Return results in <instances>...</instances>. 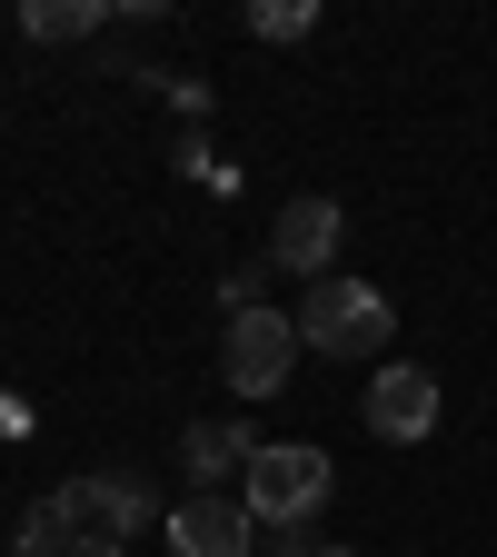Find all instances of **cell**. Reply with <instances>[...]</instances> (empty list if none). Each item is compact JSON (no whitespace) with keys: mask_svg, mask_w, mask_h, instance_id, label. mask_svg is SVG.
I'll list each match as a JSON object with an SVG mask.
<instances>
[{"mask_svg":"<svg viewBox=\"0 0 497 557\" xmlns=\"http://www.w3.org/2000/svg\"><path fill=\"white\" fill-rule=\"evenodd\" d=\"M328 498H338V468H328V448H309V438H269V448L249 458V478H239V508L259 518V537H269V528H319Z\"/></svg>","mask_w":497,"mask_h":557,"instance_id":"cell-1","label":"cell"},{"mask_svg":"<svg viewBox=\"0 0 497 557\" xmlns=\"http://www.w3.org/2000/svg\"><path fill=\"white\" fill-rule=\"evenodd\" d=\"M299 319V348H319V359H378L388 348V329H398V309H388V289H369V278H309V299L289 309Z\"/></svg>","mask_w":497,"mask_h":557,"instance_id":"cell-2","label":"cell"},{"mask_svg":"<svg viewBox=\"0 0 497 557\" xmlns=\"http://www.w3.org/2000/svg\"><path fill=\"white\" fill-rule=\"evenodd\" d=\"M289 369H299V319L289 309H229V329H220V379H229V398H278L289 388Z\"/></svg>","mask_w":497,"mask_h":557,"instance_id":"cell-3","label":"cell"},{"mask_svg":"<svg viewBox=\"0 0 497 557\" xmlns=\"http://www.w3.org/2000/svg\"><path fill=\"white\" fill-rule=\"evenodd\" d=\"M170 557H259V518L239 508V487H189L179 508H160Z\"/></svg>","mask_w":497,"mask_h":557,"instance_id":"cell-4","label":"cell"},{"mask_svg":"<svg viewBox=\"0 0 497 557\" xmlns=\"http://www.w3.org/2000/svg\"><path fill=\"white\" fill-rule=\"evenodd\" d=\"M60 508L80 518V537H139V528H160V498H150V478L139 468H90V478H60Z\"/></svg>","mask_w":497,"mask_h":557,"instance_id":"cell-5","label":"cell"},{"mask_svg":"<svg viewBox=\"0 0 497 557\" xmlns=\"http://www.w3.org/2000/svg\"><path fill=\"white\" fill-rule=\"evenodd\" d=\"M338 239H348V209H338L328 189H299V199L269 220V269H289V278H338Z\"/></svg>","mask_w":497,"mask_h":557,"instance_id":"cell-6","label":"cell"},{"mask_svg":"<svg viewBox=\"0 0 497 557\" xmlns=\"http://www.w3.org/2000/svg\"><path fill=\"white\" fill-rule=\"evenodd\" d=\"M438 379L428 369H418V359H388L378 379H369V438H388V448H418V438H428L438 429Z\"/></svg>","mask_w":497,"mask_h":557,"instance_id":"cell-7","label":"cell"},{"mask_svg":"<svg viewBox=\"0 0 497 557\" xmlns=\"http://www.w3.org/2000/svg\"><path fill=\"white\" fill-rule=\"evenodd\" d=\"M259 448H269V438L249 429V418H189V429H179V468L209 478V487H220V478H249Z\"/></svg>","mask_w":497,"mask_h":557,"instance_id":"cell-8","label":"cell"},{"mask_svg":"<svg viewBox=\"0 0 497 557\" xmlns=\"http://www.w3.org/2000/svg\"><path fill=\"white\" fill-rule=\"evenodd\" d=\"M70 547H80V518H70V508H60V487H50V498H30V508H21L11 557H70Z\"/></svg>","mask_w":497,"mask_h":557,"instance_id":"cell-9","label":"cell"},{"mask_svg":"<svg viewBox=\"0 0 497 557\" xmlns=\"http://www.w3.org/2000/svg\"><path fill=\"white\" fill-rule=\"evenodd\" d=\"M21 40H100V0H21Z\"/></svg>","mask_w":497,"mask_h":557,"instance_id":"cell-10","label":"cell"},{"mask_svg":"<svg viewBox=\"0 0 497 557\" xmlns=\"http://www.w3.org/2000/svg\"><path fill=\"white\" fill-rule=\"evenodd\" d=\"M309 30H319L309 0H269V11H249V40H309Z\"/></svg>","mask_w":497,"mask_h":557,"instance_id":"cell-11","label":"cell"},{"mask_svg":"<svg viewBox=\"0 0 497 557\" xmlns=\"http://www.w3.org/2000/svg\"><path fill=\"white\" fill-rule=\"evenodd\" d=\"M259 557H328V537H319V528H269Z\"/></svg>","mask_w":497,"mask_h":557,"instance_id":"cell-12","label":"cell"},{"mask_svg":"<svg viewBox=\"0 0 497 557\" xmlns=\"http://www.w3.org/2000/svg\"><path fill=\"white\" fill-rule=\"evenodd\" d=\"M70 557H129L120 537H80V547H70Z\"/></svg>","mask_w":497,"mask_h":557,"instance_id":"cell-13","label":"cell"},{"mask_svg":"<svg viewBox=\"0 0 497 557\" xmlns=\"http://www.w3.org/2000/svg\"><path fill=\"white\" fill-rule=\"evenodd\" d=\"M328 557H359V547H328Z\"/></svg>","mask_w":497,"mask_h":557,"instance_id":"cell-14","label":"cell"}]
</instances>
